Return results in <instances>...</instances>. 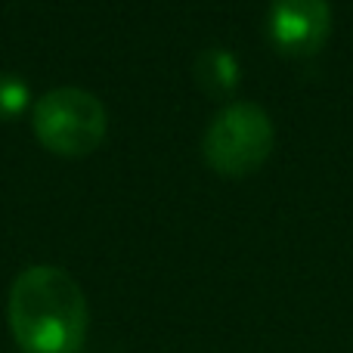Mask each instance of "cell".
Here are the masks:
<instances>
[{"label":"cell","mask_w":353,"mask_h":353,"mask_svg":"<svg viewBox=\"0 0 353 353\" xmlns=\"http://www.w3.org/2000/svg\"><path fill=\"white\" fill-rule=\"evenodd\" d=\"M28 84L12 72H0V118H19L28 109Z\"/></svg>","instance_id":"8992f818"},{"label":"cell","mask_w":353,"mask_h":353,"mask_svg":"<svg viewBox=\"0 0 353 353\" xmlns=\"http://www.w3.org/2000/svg\"><path fill=\"white\" fill-rule=\"evenodd\" d=\"M31 124L43 149L65 159H81L105 140L109 112L103 99L84 87H56L34 103Z\"/></svg>","instance_id":"7a4b0ae2"},{"label":"cell","mask_w":353,"mask_h":353,"mask_svg":"<svg viewBox=\"0 0 353 353\" xmlns=\"http://www.w3.org/2000/svg\"><path fill=\"white\" fill-rule=\"evenodd\" d=\"M6 316L25 353H78L90 325L81 285L50 263L28 267L12 279Z\"/></svg>","instance_id":"6da1fadb"},{"label":"cell","mask_w":353,"mask_h":353,"mask_svg":"<svg viewBox=\"0 0 353 353\" xmlns=\"http://www.w3.org/2000/svg\"><path fill=\"white\" fill-rule=\"evenodd\" d=\"M276 130L257 103H230L208 124L201 152L205 161L223 176L251 174L270 159Z\"/></svg>","instance_id":"3957f363"},{"label":"cell","mask_w":353,"mask_h":353,"mask_svg":"<svg viewBox=\"0 0 353 353\" xmlns=\"http://www.w3.org/2000/svg\"><path fill=\"white\" fill-rule=\"evenodd\" d=\"M270 41L288 56H313L332 31L329 0H273L267 16Z\"/></svg>","instance_id":"277c9868"},{"label":"cell","mask_w":353,"mask_h":353,"mask_svg":"<svg viewBox=\"0 0 353 353\" xmlns=\"http://www.w3.org/2000/svg\"><path fill=\"white\" fill-rule=\"evenodd\" d=\"M239 59L223 47H208L195 56V81L211 97H226L239 87Z\"/></svg>","instance_id":"5b68a950"}]
</instances>
